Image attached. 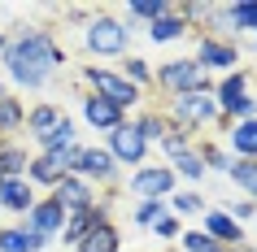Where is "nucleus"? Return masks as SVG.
Listing matches in <instances>:
<instances>
[{"mask_svg": "<svg viewBox=\"0 0 257 252\" xmlns=\"http://www.w3.org/2000/svg\"><path fill=\"white\" fill-rule=\"evenodd\" d=\"M14 74H27V66H35V74H44V66H53L57 53H53V44L44 40V35H31V40H22L14 48Z\"/></svg>", "mask_w": 257, "mask_h": 252, "instance_id": "1", "label": "nucleus"}, {"mask_svg": "<svg viewBox=\"0 0 257 252\" xmlns=\"http://www.w3.org/2000/svg\"><path fill=\"white\" fill-rule=\"evenodd\" d=\"M87 44H92L96 53H118L122 48V27L118 22H96L92 35H87Z\"/></svg>", "mask_w": 257, "mask_h": 252, "instance_id": "2", "label": "nucleus"}, {"mask_svg": "<svg viewBox=\"0 0 257 252\" xmlns=\"http://www.w3.org/2000/svg\"><path fill=\"white\" fill-rule=\"evenodd\" d=\"M92 83L109 96V105H126V100H136V87L122 83V79H113V74H92Z\"/></svg>", "mask_w": 257, "mask_h": 252, "instance_id": "3", "label": "nucleus"}, {"mask_svg": "<svg viewBox=\"0 0 257 252\" xmlns=\"http://www.w3.org/2000/svg\"><path fill=\"white\" fill-rule=\"evenodd\" d=\"M0 200H5L9 209H27L31 204V187L18 183V178H5V183H0Z\"/></svg>", "mask_w": 257, "mask_h": 252, "instance_id": "4", "label": "nucleus"}, {"mask_svg": "<svg viewBox=\"0 0 257 252\" xmlns=\"http://www.w3.org/2000/svg\"><path fill=\"white\" fill-rule=\"evenodd\" d=\"M136 191H170V170H144L131 178Z\"/></svg>", "mask_w": 257, "mask_h": 252, "instance_id": "5", "label": "nucleus"}, {"mask_svg": "<svg viewBox=\"0 0 257 252\" xmlns=\"http://www.w3.org/2000/svg\"><path fill=\"white\" fill-rule=\"evenodd\" d=\"M166 83H170V87H192V83H201V70L196 66H188V61H175V66L166 70L162 74Z\"/></svg>", "mask_w": 257, "mask_h": 252, "instance_id": "6", "label": "nucleus"}, {"mask_svg": "<svg viewBox=\"0 0 257 252\" xmlns=\"http://www.w3.org/2000/svg\"><path fill=\"white\" fill-rule=\"evenodd\" d=\"M179 113L192 118V122H205V118H214V105H209L205 96H183V100H179Z\"/></svg>", "mask_w": 257, "mask_h": 252, "instance_id": "7", "label": "nucleus"}, {"mask_svg": "<svg viewBox=\"0 0 257 252\" xmlns=\"http://www.w3.org/2000/svg\"><path fill=\"white\" fill-rule=\"evenodd\" d=\"M87 122H96V126H113L118 122V105H109V100H87Z\"/></svg>", "mask_w": 257, "mask_h": 252, "instance_id": "8", "label": "nucleus"}, {"mask_svg": "<svg viewBox=\"0 0 257 252\" xmlns=\"http://www.w3.org/2000/svg\"><path fill=\"white\" fill-rule=\"evenodd\" d=\"M40 243H44V239L22 235V230H5V235H0V248H5V252H35Z\"/></svg>", "mask_w": 257, "mask_h": 252, "instance_id": "9", "label": "nucleus"}, {"mask_svg": "<svg viewBox=\"0 0 257 252\" xmlns=\"http://www.w3.org/2000/svg\"><path fill=\"white\" fill-rule=\"evenodd\" d=\"M113 148H118V157L136 161L140 152H144V139H140V131H118L113 135Z\"/></svg>", "mask_w": 257, "mask_h": 252, "instance_id": "10", "label": "nucleus"}, {"mask_svg": "<svg viewBox=\"0 0 257 252\" xmlns=\"http://www.w3.org/2000/svg\"><path fill=\"white\" fill-rule=\"evenodd\" d=\"M240 92H244V79H227V87H222V105L227 109H235V113H248V100H240Z\"/></svg>", "mask_w": 257, "mask_h": 252, "instance_id": "11", "label": "nucleus"}, {"mask_svg": "<svg viewBox=\"0 0 257 252\" xmlns=\"http://www.w3.org/2000/svg\"><path fill=\"white\" fill-rule=\"evenodd\" d=\"M31 222H35V230H57L61 226V204H40Z\"/></svg>", "mask_w": 257, "mask_h": 252, "instance_id": "12", "label": "nucleus"}, {"mask_svg": "<svg viewBox=\"0 0 257 252\" xmlns=\"http://www.w3.org/2000/svg\"><path fill=\"white\" fill-rule=\"evenodd\" d=\"M83 252H113V230L109 226H96L92 235L83 239Z\"/></svg>", "mask_w": 257, "mask_h": 252, "instance_id": "13", "label": "nucleus"}, {"mask_svg": "<svg viewBox=\"0 0 257 252\" xmlns=\"http://www.w3.org/2000/svg\"><path fill=\"white\" fill-rule=\"evenodd\" d=\"M201 61H209V66H235V53L222 48V44H205V48H201Z\"/></svg>", "mask_w": 257, "mask_h": 252, "instance_id": "14", "label": "nucleus"}, {"mask_svg": "<svg viewBox=\"0 0 257 252\" xmlns=\"http://www.w3.org/2000/svg\"><path fill=\"white\" fill-rule=\"evenodd\" d=\"M61 200H66V204H87V187H83V183H70V178H66V183L57 187V204H61Z\"/></svg>", "mask_w": 257, "mask_h": 252, "instance_id": "15", "label": "nucleus"}, {"mask_svg": "<svg viewBox=\"0 0 257 252\" xmlns=\"http://www.w3.org/2000/svg\"><path fill=\"white\" fill-rule=\"evenodd\" d=\"M79 165L87 174H109V157L105 152H79Z\"/></svg>", "mask_w": 257, "mask_h": 252, "instance_id": "16", "label": "nucleus"}, {"mask_svg": "<svg viewBox=\"0 0 257 252\" xmlns=\"http://www.w3.org/2000/svg\"><path fill=\"white\" fill-rule=\"evenodd\" d=\"M235 148L257 157V122H248V126H240V131H235Z\"/></svg>", "mask_w": 257, "mask_h": 252, "instance_id": "17", "label": "nucleus"}, {"mask_svg": "<svg viewBox=\"0 0 257 252\" xmlns=\"http://www.w3.org/2000/svg\"><path fill=\"white\" fill-rule=\"evenodd\" d=\"M175 35H183V22H175V18H157L153 40H175Z\"/></svg>", "mask_w": 257, "mask_h": 252, "instance_id": "18", "label": "nucleus"}, {"mask_svg": "<svg viewBox=\"0 0 257 252\" xmlns=\"http://www.w3.org/2000/svg\"><path fill=\"white\" fill-rule=\"evenodd\" d=\"M209 230H214V235H222V239H240L235 222H231V217H222V213H214V217H209Z\"/></svg>", "mask_w": 257, "mask_h": 252, "instance_id": "19", "label": "nucleus"}, {"mask_svg": "<svg viewBox=\"0 0 257 252\" xmlns=\"http://www.w3.org/2000/svg\"><path fill=\"white\" fill-rule=\"evenodd\" d=\"M57 170H61V157H44L40 165H35V178H44V183H53Z\"/></svg>", "mask_w": 257, "mask_h": 252, "instance_id": "20", "label": "nucleus"}, {"mask_svg": "<svg viewBox=\"0 0 257 252\" xmlns=\"http://www.w3.org/2000/svg\"><path fill=\"white\" fill-rule=\"evenodd\" d=\"M235 178H240V183H248V187L257 191V165H253V161H244V165H235Z\"/></svg>", "mask_w": 257, "mask_h": 252, "instance_id": "21", "label": "nucleus"}, {"mask_svg": "<svg viewBox=\"0 0 257 252\" xmlns=\"http://www.w3.org/2000/svg\"><path fill=\"white\" fill-rule=\"evenodd\" d=\"M18 122V105L14 100H0V126H14Z\"/></svg>", "mask_w": 257, "mask_h": 252, "instance_id": "22", "label": "nucleus"}, {"mask_svg": "<svg viewBox=\"0 0 257 252\" xmlns=\"http://www.w3.org/2000/svg\"><path fill=\"white\" fill-rule=\"evenodd\" d=\"M235 22H244V27H257V5H240V9H235Z\"/></svg>", "mask_w": 257, "mask_h": 252, "instance_id": "23", "label": "nucleus"}, {"mask_svg": "<svg viewBox=\"0 0 257 252\" xmlns=\"http://www.w3.org/2000/svg\"><path fill=\"white\" fill-rule=\"evenodd\" d=\"M70 135H74V131H70V122H61V126H57V131L48 135V144H53V148H61V144H70Z\"/></svg>", "mask_w": 257, "mask_h": 252, "instance_id": "24", "label": "nucleus"}, {"mask_svg": "<svg viewBox=\"0 0 257 252\" xmlns=\"http://www.w3.org/2000/svg\"><path fill=\"white\" fill-rule=\"evenodd\" d=\"M188 252H214V243L205 235H188Z\"/></svg>", "mask_w": 257, "mask_h": 252, "instance_id": "25", "label": "nucleus"}, {"mask_svg": "<svg viewBox=\"0 0 257 252\" xmlns=\"http://www.w3.org/2000/svg\"><path fill=\"white\" fill-rule=\"evenodd\" d=\"M179 165H183V174H188V178H201V161H196V157H183Z\"/></svg>", "mask_w": 257, "mask_h": 252, "instance_id": "26", "label": "nucleus"}, {"mask_svg": "<svg viewBox=\"0 0 257 252\" xmlns=\"http://www.w3.org/2000/svg\"><path fill=\"white\" fill-rule=\"evenodd\" d=\"M140 222H157V204H140Z\"/></svg>", "mask_w": 257, "mask_h": 252, "instance_id": "27", "label": "nucleus"}, {"mask_svg": "<svg viewBox=\"0 0 257 252\" xmlns=\"http://www.w3.org/2000/svg\"><path fill=\"white\" fill-rule=\"evenodd\" d=\"M136 14L140 18H157V14H162V5H136Z\"/></svg>", "mask_w": 257, "mask_h": 252, "instance_id": "28", "label": "nucleus"}, {"mask_svg": "<svg viewBox=\"0 0 257 252\" xmlns=\"http://www.w3.org/2000/svg\"><path fill=\"white\" fill-rule=\"evenodd\" d=\"M31 122H35V126H53V109H40Z\"/></svg>", "mask_w": 257, "mask_h": 252, "instance_id": "29", "label": "nucleus"}]
</instances>
